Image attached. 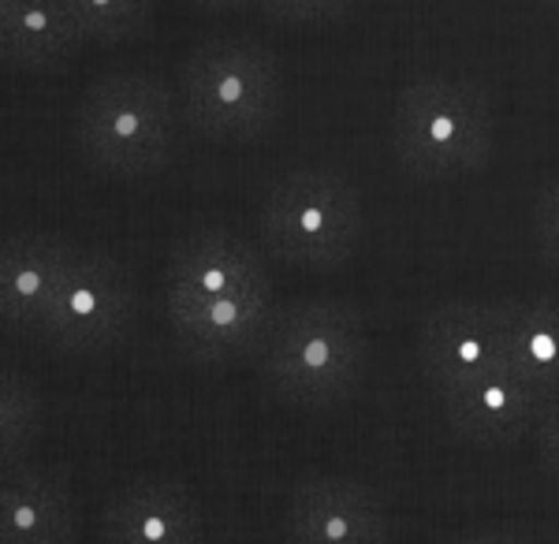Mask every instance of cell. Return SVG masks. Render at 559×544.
Wrapping results in <instances>:
<instances>
[{
    "mask_svg": "<svg viewBox=\"0 0 559 544\" xmlns=\"http://www.w3.org/2000/svg\"><path fill=\"white\" fill-rule=\"evenodd\" d=\"M41 395L20 374L0 369V474L23 466L41 437Z\"/></svg>",
    "mask_w": 559,
    "mask_h": 544,
    "instance_id": "17",
    "label": "cell"
},
{
    "mask_svg": "<svg viewBox=\"0 0 559 544\" xmlns=\"http://www.w3.org/2000/svg\"><path fill=\"white\" fill-rule=\"evenodd\" d=\"M71 253L75 243L49 232L0 235V329L38 332Z\"/></svg>",
    "mask_w": 559,
    "mask_h": 544,
    "instance_id": "13",
    "label": "cell"
},
{
    "mask_svg": "<svg viewBox=\"0 0 559 544\" xmlns=\"http://www.w3.org/2000/svg\"><path fill=\"white\" fill-rule=\"evenodd\" d=\"M284 544H392V519L366 482L310 474L287 493Z\"/></svg>",
    "mask_w": 559,
    "mask_h": 544,
    "instance_id": "8",
    "label": "cell"
},
{
    "mask_svg": "<svg viewBox=\"0 0 559 544\" xmlns=\"http://www.w3.org/2000/svg\"><path fill=\"white\" fill-rule=\"evenodd\" d=\"M4 4H8V0H0V12H4Z\"/></svg>",
    "mask_w": 559,
    "mask_h": 544,
    "instance_id": "25",
    "label": "cell"
},
{
    "mask_svg": "<svg viewBox=\"0 0 559 544\" xmlns=\"http://www.w3.org/2000/svg\"><path fill=\"white\" fill-rule=\"evenodd\" d=\"M139 295L108 250L75 247L34 340L64 355H102L131 332Z\"/></svg>",
    "mask_w": 559,
    "mask_h": 544,
    "instance_id": "6",
    "label": "cell"
},
{
    "mask_svg": "<svg viewBox=\"0 0 559 544\" xmlns=\"http://www.w3.org/2000/svg\"><path fill=\"white\" fill-rule=\"evenodd\" d=\"M261 355V380L280 403L336 411L358 392L369 366L366 321L336 298H302L273 317Z\"/></svg>",
    "mask_w": 559,
    "mask_h": 544,
    "instance_id": "2",
    "label": "cell"
},
{
    "mask_svg": "<svg viewBox=\"0 0 559 544\" xmlns=\"http://www.w3.org/2000/svg\"><path fill=\"white\" fill-rule=\"evenodd\" d=\"M102 544H205L198 496L173 477H131L108 496Z\"/></svg>",
    "mask_w": 559,
    "mask_h": 544,
    "instance_id": "12",
    "label": "cell"
},
{
    "mask_svg": "<svg viewBox=\"0 0 559 544\" xmlns=\"http://www.w3.org/2000/svg\"><path fill=\"white\" fill-rule=\"evenodd\" d=\"M71 485L52 470L12 466L0 474V544H75Z\"/></svg>",
    "mask_w": 559,
    "mask_h": 544,
    "instance_id": "14",
    "label": "cell"
},
{
    "mask_svg": "<svg viewBox=\"0 0 559 544\" xmlns=\"http://www.w3.org/2000/svg\"><path fill=\"white\" fill-rule=\"evenodd\" d=\"M508 369L526 377L540 399L559 392V295L503 298Z\"/></svg>",
    "mask_w": 559,
    "mask_h": 544,
    "instance_id": "16",
    "label": "cell"
},
{
    "mask_svg": "<svg viewBox=\"0 0 559 544\" xmlns=\"http://www.w3.org/2000/svg\"><path fill=\"white\" fill-rule=\"evenodd\" d=\"M418 366L432 392L508 366L503 298H455L440 303L418 324Z\"/></svg>",
    "mask_w": 559,
    "mask_h": 544,
    "instance_id": "7",
    "label": "cell"
},
{
    "mask_svg": "<svg viewBox=\"0 0 559 544\" xmlns=\"http://www.w3.org/2000/svg\"><path fill=\"white\" fill-rule=\"evenodd\" d=\"M355 0H258V8L273 23L284 26H318L332 23L347 12Z\"/></svg>",
    "mask_w": 559,
    "mask_h": 544,
    "instance_id": "19",
    "label": "cell"
},
{
    "mask_svg": "<svg viewBox=\"0 0 559 544\" xmlns=\"http://www.w3.org/2000/svg\"><path fill=\"white\" fill-rule=\"evenodd\" d=\"M86 45H120L150 26L153 0H68Z\"/></svg>",
    "mask_w": 559,
    "mask_h": 544,
    "instance_id": "18",
    "label": "cell"
},
{
    "mask_svg": "<svg viewBox=\"0 0 559 544\" xmlns=\"http://www.w3.org/2000/svg\"><path fill=\"white\" fill-rule=\"evenodd\" d=\"M452 544H534V541L515 530H477L466 533V537H455Z\"/></svg>",
    "mask_w": 559,
    "mask_h": 544,
    "instance_id": "22",
    "label": "cell"
},
{
    "mask_svg": "<svg viewBox=\"0 0 559 544\" xmlns=\"http://www.w3.org/2000/svg\"><path fill=\"white\" fill-rule=\"evenodd\" d=\"M530 440H534L540 466H545L552 477H559V392L552 399H545L534 429H530Z\"/></svg>",
    "mask_w": 559,
    "mask_h": 544,
    "instance_id": "21",
    "label": "cell"
},
{
    "mask_svg": "<svg viewBox=\"0 0 559 544\" xmlns=\"http://www.w3.org/2000/svg\"><path fill=\"white\" fill-rule=\"evenodd\" d=\"M258 228L265 250L284 265L332 272L347 265L362 243V194L332 168L284 172L261 194Z\"/></svg>",
    "mask_w": 559,
    "mask_h": 544,
    "instance_id": "5",
    "label": "cell"
},
{
    "mask_svg": "<svg viewBox=\"0 0 559 544\" xmlns=\"http://www.w3.org/2000/svg\"><path fill=\"white\" fill-rule=\"evenodd\" d=\"M68 0H8L0 12V63L15 71H60L83 52Z\"/></svg>",
    "mask_w": 559,
    "mask_h": 544,
    "instance_id": "15",
    "label": "cell"
},
{
    "mask_svg": "<svg viewBox=\"0 0 559 544\" xmlns=\"http://www.w3.org/2000/svg\"><path fill=\"white\" fill-rule=\"evenodd\" d=\"M176 94L146 71H108L83 90L75 108V146L112 179H150L179 153Z\"/></svg>",
    "mask_w": 559,
    "mask_h": 544,
    "instance_id": "4",
    "label": "cell"
},
{
    "mask_svg": "<svg viewBox=\"0 0 559 544\" xmlns=\"http://www.w3.org/2000/svg\"><path fill=\"white\" fill-rule=\"evenodd\" d=\"M194 8H205V12H239V8H250L258 0H191Z\"/></svg>",
    "mask_w": 559,
    "mask_h": 544,
    "instance_id": "23",
    "label": "cell"
},
{
    "mask_svg": "<svg viewBox=\"0 0 559 544\" xmlns=\"http://www.w3.org/2000/svg\"><path fill=\"white\" fill-rule=\"evenodd\" d=\"M258 284H273L261 250L221 224H202V228L183 232L168 250L165 306L198 303V298L242 292V287Z\"/></svg>",
    "mask_w": 559,
    "mask_h": 544,
    "instance_id": "11",
    "label": "cell"
},
{
    "mask_svg": "<svg viewBox=\"0 0 559 544\" xmlns=\"http://www.w3.org/2000/svg\"><path fill=\"white\" fill-rule=\"evenodd\" d=\"M437 399L448 429L477 448H511V444L526 440L540 406H545L537 388L508 366L444 388Z\"/></svg>",
    "mask_w": 559,
    "mask_h": 544,
    "instance_id": "10",
    "label": "cell"
},
{
    "mask_svg": "<svg viewBox=\"0 0 559 544\" xmlns=\"http://www.w3.org/2000/svg\"><path fill=\"white\" fill-rule=\"evenodd\" d=\"M545 4H548V8H556V12H559V0H545Z\"/></svg>",
    "mask_w": 559,
    "mask_h": 544,
    "instance_id": "24",
    "label": "cell"
},
{
    "mask_svg": "<svg viewBox=\"0 0 559 544\" xmlns=\"http://www.w3.org/2000/svg\"><path fill=\"white\" fill-rule=\"evenodd\" d=\"M534 243L548 269L559 272V179L545 184L534 205Z\"/></svg>",
    "mask_w": 559,
    "mask_h": 544,
    "instance_id": "20",
    "label": "cell"
},
{
    "mask_svg": "<svg viewBox=\"0 0 559 544\" xmlns=\"http://www.w3.org/2000/svg\"><path fill=\"white\" fill-rule=\"evenodd\" d=\"M500 113L477 79L421 71L400 86L388 120V142L407 176L455 184L492 165Z\"/></svg>",
    "mask_w": 559,
    "mask_h": 544,
    "instance_id": "1",
    "label": "cell"
},
{
    "mask_svg": "<svg viewBox=\"0 0 559 544\" xmlns=\"http://www.w3.org/2000/svg\"><path fill=\"white\" fill-rule=\"evenodd\" d=\"M176 105L198 139L250 146L269 139L284 108V71L254 38H210L194 45L176 75Z\"/></svg>",
    "mask_w": 559,
    "mask_h": 544,
    "instance_id": "3",
    "label": "cell"
},
{
    "mask_svg": "<svg viewBox=\"0 0 559 544\" xmlns=\"http://www.w3.org/2000/svg\"><path fill=\"white\" fill-rule=\"evenodd\" d=\"M165 310L187 355L202 366H228V362L250 358L265 347V335L276 317V298L273 284H258L242 287V292L198 298V303H173Z\"/></svg>",
    "mask_w": 559,
    "mask_h": 544,
    "instance_id": "9",
    "label": "cell"
}]
</instances>
